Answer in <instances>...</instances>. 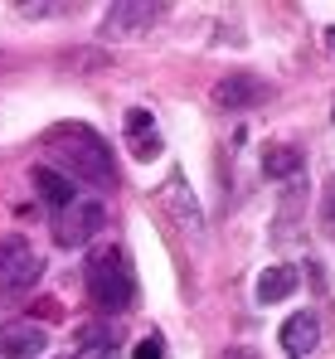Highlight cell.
Returning a JSON list of instances; mask_svg holds the SVG:
<instances>
[{
	"instance_id": "1",
	"label": "cell",
	"mask_w": 335,
	"mask_h": 359,
	"mask_svg": "<svg viewBox=\"0 0 335 359\" xmlns=\"http://www.w3.org/2000/svg\"><path fill=\"white\" fill-rule=\"evenodd\" d=\"M44 151L54 156V170H58V175H68L73 184H78V180H88V184H98V189H107L112 180H117L107 141H103L93 126L58 121V126L44 131Z\"/></svg>"
},
{
	"instance_id": "2",
	"label": "cell",
	"mask_w": 335,
	"mask_h": 359,
	"mask_svg": "<svg viewBox=\"0 0 335 359\" xmlns=\"http://www.w3.org/2000/svg\"><path fill=\"white\" fill-rule=\"evenodd\" d=\"M88 297L98 311H107V316H121L126 306H131V272H126V257L117 252V248H98L93 257H88Z\"/></svg>"
},
{
	"instance_id": "3",
	"label": "cell",
	"mask_w": 335,
	"mask_h": 359,
	"mask_svg": "<svg viewBox=\"0 0 335 359\" xmlns=\"http://www.w3.org/2000/svg\"><path fill=\"white\" fill-rule=\"evenodd\" d=\"M39 272H44V257L34 252V243L25 233H5L0 238V306L20 301L25 292H34Z\"/></svg>"
},
{
	"instance_id": "4",
	"label": "cell",
	"mask_w": 335,
	"mask_h": 359,
	"mask_svg": "<svg viewBox=\"0 0 335 359\" xmlns=\"http://www.w3.org/2000/svg\"><path fill=\"white\" fill-rule=\"evenodd\" d=\"M103 229H107V209L93 194H78L68 209L54 214V238L63 248H83V243H93V233H103Z\"/></svg>"
},
{
	"instance_id": "5",
	"label": "cell",
	"mask_w": 335,
	"mask_h": 359,
	"mask_svg": "<svg viewBox=\"0 0 335 359\" xmlns=\"http://www.w3.org/2000/svg\"><path fill=\"white\" fill-rule=\"evenodd\" d=\"M161 20V10L151 0H121L103 15V39H136L141 29H151Z\"/></svg>"
},
{
	"instance_id": "6",
	"label": "cell",
	"mask_w": 335,
	"mask_h": 359,
	"mask_svg": "<svg viewBox=\"0 0 335 359\" xmlns=\"http://www.w3.org/2000/svg\"><path fill=\"white\" fill-rule=\"evenodd\" d=\"M49 330L34 320H0V359H44Z\"/></svg>"
},
{
	"instance_id": "7",
	"label": "cell",
	"mask_w": 335,
	"mask_h": 359,
	"mask_svg": "<svg viewBox=\"0 0 335 359\" xmlns=\"http://www.w3.org/2000/svg\"><path fill=\"white\" fill-rule=\"evenodd\" d=\"M121 126H126V151L136 156V161H156L166 146H161V131H156V121H151V112L146 107H131L126 117H121Z\"/></svg>"
},
{
	"instance_id": "8",
	"label": "cell",
	"mask_w": 335,
	"mask_h": 359,
	"mask_svg": "<svg viewBox=\"0 0 335 359\" xmlns=\"http://www.w3.org/2000/svg\"><path fill=\"white\" fill-rule=\"evenodd\" d=\"M268 97V83L263 78H253V73H228L214 83V102L219 107H253V102H263Z\"/></svg>"
},
{
	"instance_id": "9",
	"label": "cell",
	"mask_w": 335,
	"mask_h": 359,
	"mask_svg": "<svg viewBox=\"0 0 335 359\" xmlns=\"http://www.w3.org/2000/svg\"><path fill=\"white\" fill-rule=\"evenodd\" d=\"M316 340H321V320L311 316V311H296V316H287V325H282V350L291 359H306L316 350Z\"/></svg>"
},
{
	"instance_id": "10",
	"label": "cell",
	"mask_w": 335,
	"mask_h": 359,
	"mask_svg": "<svg viewBox=\"0 0 335 359\" xmlns=\"http://www.w3.org/2000/svg\"><path fill=\"white\" fill-rule=\"evenodd\" d=\"M161 204L170 209V219L185 229V233H204V219H199V204L190 199V189H185V180L175 175L166 180V189H161Z\"/></svg>"
},
{
	"instance_id": "11",
	"label": "cell",
	"mask_w": 335,
	"mask_h": 359,
	"mask_svg": "<svg viewBox=\"0 0 335 359\" xmlns=\"http://www.w3.org/2000/svg\"><path fill=\"white\" fill-rule=\"evenodd\" d=\"M34 189H39V199H44L54 214H58V209H68V204L78 199V184H73L68 175H58L54 165H34Z\"/></svg>"
},
{
	"instance_id": "12",
	"label": "cell",
	"mask_w": 335,
	"mask_h": 359,
	"mask_svg": "<svg viewBox=\"0 0 335 359\" xmlns=\"http://www.w3.org/2000/svg\"><path fill=\"white\" fill-rule=\"evenodd\" d=\"M291 292H296V272L282 267V262H277V267H268V272L258 277V301H263V306H268V301H287Z\"/></svg>"
},
{
	"instance_id": "13",
	"label": "cell",
	"mask_w": 335,
	"mask_h": 359,
	"mask_svg": "<svg viewBox=\"0 0 335 359\" xmlns=\"http://www.w3.org/2000/svg\"><path fill=\"white\" fill-rule=\"evenodd\" d=\"M263 170L272 180H291L301 170V151H296V146H268V151H263Z\"/></svg>"
},
{
	"instance_id": "14",
	"label": "cell",
	"mask_w": 335,
	"mask_h": 359,
	"mask_svg": "<svg viewBox=\"0 0 335 359\" xmlns=\"http://www.w3.org/2000/svg\"><path fill=\"white\" fill-rule=\"evenodd\" d=\"M321 229H326L331 243H335V175L326 180V194H321Z\"/></svg>"
},
{
	"instance_id": "15",
	"label": "cell",
	"mask_w": 335,
	"mask_h": 359,
	"mask_svg": "<svg viewBox=\"0 0 335 359\" xmlns=\"http://www.w3.org/2000/svg\"><path fill=\"white\" fill-rule=\"evenodd\" d=\"M131 359H166V345H161V335H146V340L131 350Z\"/></svg>"
},
{
	"instance_id": "16",
	"label": "cell",
	"mask_w": 335,
	"mask_h": 359,
	"mask_svg": "<svg viewBox=\"0 0 335 359\" xmlns=\"http://www.w3.org/2000/svg\"><path fill=\"white\" fill-rule=\"evenodd\" d=\"M73 359H112V350L103 345V340H88V345H83V350H78Z\"/></svg>"
},
{
	"instance_id": "17",
	"label": "cell",
	"mask_w": 335,
	"mask_h": 359,
	"mask_svg": "<svg viewBox=\"0 0 335 359\" xmlns=\"http://www.w3.org/2000/svg\"><path fill=\"white\" fill-rule=\"evenodd\" d=\"M326 49H331V54H335V25H331V29H326Z\"/></svg>"
}]
</instances>
